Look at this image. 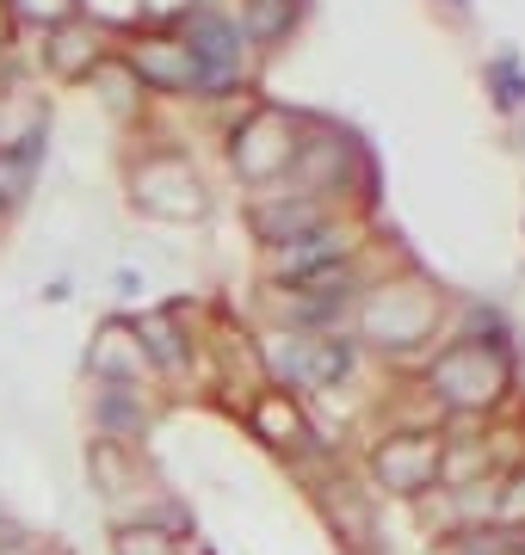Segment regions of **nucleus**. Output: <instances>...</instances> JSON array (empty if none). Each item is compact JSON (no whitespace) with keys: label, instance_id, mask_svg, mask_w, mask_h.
I'll return each mask as SVG.
<instances>
[{"label":"nucleus","instance_id":"nucleus-3","mask_svg":"<svg viewBox=\"0 0 525 555\" xmlns=\"http://www.w3.org/2000/svg\"><path fill=\"white\" fill-rule=\"evenodd\" d=\"M291 124L279 118V112H266V118H254L235 137V160H242V173H254V179H266V173H279V167H291Z\"/></svg>","mask_w":525,"mask_h":555},{"label":"nucleus","instance_id":"nucleus-13","mask_svg":"<svg viewBox=\"0 0 525 555\" xmlns=\"http://www.w3.org/2000/svg\"><path fill=\"white\" fill-rule=\"evenodd\" d=\"M0 555H25V550H0Z\"/></svg>","mask_w":525,"mask_h":555},{"label":"nucleus","instance_id":"nucleus-6","mask_svg":"<svg viewBox=\"0 0 525 555\" xmlns=\"http://www.w3.org/2000/svg\"><path fill=\"white\" fill-rule=\"evenodd\" d=\"M279 364L304 383H328L346 377V346H297V352H279Z\"/></svg>","mask_w":525,"mask_h":555},{"label":"nucleus","instance_id":"nucleus-1","mask_svg":"<svg viewBox=\"0 0 525 555\" xmlns=\"http://www.w3.org/2000/svg\"><path fill=\"white\" fill-rule=\"evenodd\" d=\"M433 389L458 408H488V401L507 389V364L488 346H458L433 364Z\"/></svg>","mask_w":525,"mask_h":555},{"label":"nucleus","instance_id":"nucleus-5","mask_svg":"<svg viewBox=\"0 0 525 555\" xmlns=\"http://www.w3.org/2000/svg\"><path fill=\"white\" fill-rule=\"evenodd\" d=\"M185 50H192V62H199V75H204V68L229 75V62H235V31H229L222 20H210V13H199V20H192V43H185Z\"/></svg>","mask_w":525,"mask_h":555},{"label":"nucleus","instance_id":"nucleus-7","mask_svg":"<svg viewBox=\"0 0 525 555\" xmlns=\"http://www.w3.org/2000/svg\"><path fill=\"white\" fill-rule=\"evenodd\" d=\"M341 235H297V241H284V254H279V272L291 278H309L316 266H328V259H341Z\"/></svg>","mask_w":525,"mask_h":555},{"label":"nucleus","instance_id":"nucleus-10","mask_svg":"<svg viewBox=\"0 0 525 555\" xmlns=\"http://www.w3.org/2000/svg\"><path fill=\"white\" fill-rule=\"evenodd\" d=\"M118 555H180V550L167 543V531L142 525V531H124V537H118Z\"/></svg>","mask_w":525,"mask_h":555},{"label":"nucleus","instance_id":"nucleus-12","mask_svg":"<svg viewBox=\"0 0 525 555\" xmlns=\"http://www.w3.org/2000/svg\"><path fill=\"white\" fill-rule=\"evenodd\" d=\"M20 13H25V20H50V25H56V20L75 13V0H20Z\"/></svg>","mask_w":525,"mask_h":555},{"label":"nucleus","instance_id":"nucleus-4","mask_svg":"<svg viewBox=\"0 0 525 555\" xmlns=\"http://www.w3.org/2000/svg\"><path fill=\"white\" fill-rule=\"evenodd\" d=\"M137 75L155 80V87H192L199 80V62L185 43H142L137 50Z\"/></svg>","mask_w":525,"mask_h":555},{"label":"nucleus","instance_id":"nucleus-9","mask_svg":"<svg viewBox=\"0 0 525 555\" xmlns=\"http://www.w3.org/2000/svg\"><path fill=\"white\" fill-rule=\"evenodd\" d=\"M247 25H254V38H279L291 25V0H247Z\"/></svg>","mask_w":525,"mask_h":555},{"label":"nucleus","instance_id":"nucleus-2","mask_svg":"<svg viewBox=\"0 0 525 555\" xmlns=\"http://www.w3.org/2000/svg\"><path fill=\"white\" fill-rule=\"evenodd\" d=\"M377 476L389 481V494H421L439 476V444L433 438H389L377 451Z\"/></svg>","mask_w":525,"mask_h":555},{"label":"nucleus","instance_id":"nucleus-8","mask_svg":"<svg viewBox=\"0 0 525 555\" xmlns=\"http://www.w3.org/2000/svg\"><path fill=\"white\" fill-rule=\"evenodd\" d=\"M254 426H260L272 444H304V426H297V414H291L284 396H266L260 408H254Z\"/></svg>","mask_w":525,"mask_h":555},{"label":"nucleus","instance_id":"nucleus-11","mask_svg":"<svg viewBox=\"0 0 525 555\" xmlns=\"http://www.w3.org/2000/svg\"><path fill=\"white\" fill-rule=\"evenodd\" d=\"M87 62V31H62V50H56V68L62 75H75Z\"/></svg>","mask_w":525,"mask_h":555}]
</instances>
